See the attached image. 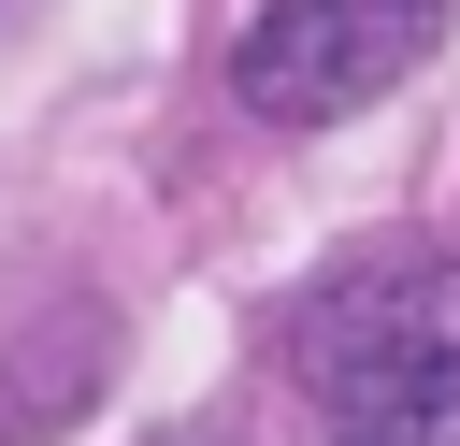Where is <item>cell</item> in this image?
Returning a JSON list of instances; mask_svg holds the SVG:
<instances>
[{
  "label": "cell",
  "instance_id": "obj_3",
  "mask_svg": "<svg viewBox=\"0 0 460 446\" xmlns=\"http://www.w3.org/2000/svg\"><path fill=\"white\" fill-rule=\"evenodd\" d=\"M331 446H460V345H446V360L374 374V388L331 417Z\"/></svg>",
  "mask_w": 460,
  "mask_h": 446
},
{
  "label": "cell",
  "instance_id": "obj_1",
  "mask_svg": "<svg viewBox=\"0 0 460 446\" xmlns=\"http://www.w3.org/2000/svg\"><path fill=\"white\" fill-rule=\"evenodd\" d=\"M431 43H446V0H259L230 29V101L273 129H316V115L388 101Z\"/></svg>",
  "mask_w": 460,
  "mask_h": 446
},
{
  "label": "cell",
  "instance_id": "obj_2",
  "mask_svg": "<svg viewBox=\"0 0 460 446\" xmlns=\"http://www.w3.org/2000/svg\"><path fill=\"white\" fill-rule=\"evenodd\" d=\"M460 345V259H359L345 288H316L302 317H288V360L331 388V417L374 388V374H402V360H446Z\"/></svg>",
  "mask_w": 460,
  "mask_h": 446
}]
</instances>
